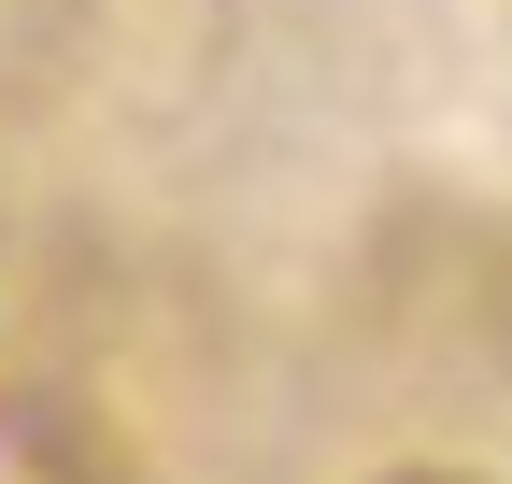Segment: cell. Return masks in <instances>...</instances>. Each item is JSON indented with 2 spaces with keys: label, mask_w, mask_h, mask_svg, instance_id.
<instances>
[{
  "label": "cell",
  "mask_w": 512,
  "mask_h": 484,
  "mask_svg": "<svg viewBox=\"0 0 512 484\" xmlns=\"http://www.w3.org/2000/svg\"><path fill=\"white\" fill-rule=\"evenodd\" d=\"M0 484H143V470H128V442L100 428L86 399L15 385V399H0Z\"/></svg>",
  "instance_id": "6da1fadb"
},
{
  "label": "cell",
  "mask_w": 512,
  "mask_h": 484,
  "mask_svg": "<svg viewBox=\"0 0 512 484\" xmlns=\"http://www.w3.org/2000/svg\"><path fill=\"white\" fill-rule=\"evenodd\" d=\"M384 484H470V470H384Z\"/></svg>",
  "instance_id": "7a4b0ae2"
}]
</instances>
